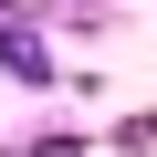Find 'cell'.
I'll list each match as a JSON object with an SVG mask.
<instances>
[{"instance_id":"1","label":"cell","mask_w":157,"mask_h":157,"mask_svg":"<svg viewBox=\"0 0 157 157\" xmlns=\"http://www.w3.org/2000/svg\"><path fill=\"white\" fill-rule=\"evenodd\" d=\"M0 52H11V73H21V84H42V73H52V52H42V32H21V21L0 32Z\"/></svg>"}]
</instances>
